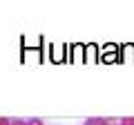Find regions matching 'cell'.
I'll return each instance as SVG.
<instances>
[{"mask_svg":"<svg viewBox=\"0 0 134 125\" xmlns=\"http://www.w3.org/2000/svg\"><path fill=\"white\" fill-rule=\"evenodd\" d=\"M116 125H134V116H125V118H121Z\"/></svg>","mask_w":134,"mask_h":125,"instance_id":"277c9868","label":"cell"},{"mask_svg":"<svg viewBox=\"0 0 134 125\" xmlns=\"http://www.w3.org/2000/svg\"><path fill=\"white\" fill-rule=\"evenodd\" d=\"M114 123H119V121H114V118H100V116H90V118H85L83 125H114Z\"/></svg>","mask_w":134,"mask_h":125,"instance_id":"6da1fadb","label":"cell"},{"mask_svg":"<svg viewBox=\"0 0 134 125\" xmlns=\"http://www.w3.org/2000/svg\"><path fill=\"white\" fill-rule=\"evenodd\" d=\"M11 125H27V118H11Z\"/></svg>","mask_w":134,"mask_h":125,"instance_id":"5b68a950","label":"cell"},{"mask_svg":"<svg viewBox=\"0 0 134 125\" xmlns=\"http://www.w3.org/2000/svg\"><path fill=\"white\" fill-rule=\"evenodd\" d=\"M125 54H127V56H125V58H130V60H134V45H125Z\"/></svg>","mask_w":134,"mask_h":125,"instance_id":"7a4b0ae2","label":"cell"},{"mask_svg":"<svg viewBox=\"0 0 134 125\" xmlns=\"http://www.w3.org/2000/svg\"><path fill=\"white\" fill-rule=\"evenodd\" d=\"M27 125H45V121L38 116H31V118H27Z\"/></svg>","mask_w":134,"mask_h":125,"instance_id":"3957f363","label":"cell"},{"mask_svg":"<svg viewBox=\"0 0 134 125\" xmlns=\"http://www.w3.org/2000/svg\"><path fill=\"white\" fill-rule=\"evenodd\" d=\"M0 125H11V118H7V116H0Z\"/></svg>","mask_w":134,"mask_h":125,"instance_id":"8992f818","label":"cell"}]
</instances>
